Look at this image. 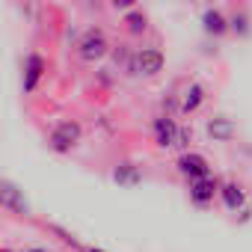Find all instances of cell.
<instances>
[{"mask_svg":"<svg viewBox=\"0 0 252 252\" xmlns=\"http://www.w3.org/2000/svg\"><path fill=\"white\" fill-rule=\"evenodd\" d=\"M80 125L77 122H60L57 128L51 131V137H48V146H51V152H57V155H68L77 143H80Z\"/></svg>","mask_w":252,"mask_h":252,"instance_id":"1","label":"cell"},{"mask_svg":"<svg viewBox=\"0 0 252 252\" xmlns=\"http://www.w3.org/2000/svg\"><path fill=\"white\" fill-rule=\"evenodd\" d=\"M107 51H110V42H107V36H104L101 30H95V27L86 30L83 39H80V45H77V54H80L83 63H98V60L107 57Z\"/></svg>","mask_w":252,"mask_h":252,"instance_id":"2","label":"cell"},{"mask_svg":"<svg viewBox=\"0 0 252 252\" xmlns=\"http://www.w3.org/2000/svg\"><path fill=\"white\" fill-rule=\"evenodd\" d=\"M0 208H6L9 214H18V217H27L30 214V205L24 199V190L9 181V178H0Z\"/></svg>","mask_w":252,"mask_h":252,"instance_id":"3","label":"cell"},{"mask_svg":"<svg viewBox=\"0 0 252 252\" xmlns=\"http://www.w3.org/2000/svg\"><path fill=\"white\" fill-rule=\"evenodd\" d=\"M45 71H48V63H45V57L42 54H27V60H24V77H21V89H24V95H30V92H36V86H39V80L45 77Z\"/></svg>","mask_w":252,"mask_h":252,"instance_id":"4","label":"cell"},{"mask_svg":"<svg viewBox=\"0 0 252 252\" xmlns=\"http://www.w3.org/2000/svg\"><path fill=\"white\" fill-rule=\"evenodd\" d=\"M163 54L158 51V48H140L137 54H134V71L137 74H146V77H155V74H160L163 71Z\"/></svg>","mask_w":252,"mask_h":252,"instance_id":"5","label":"cell"},{"mask_svg":"<svg viewBox=\"0 0 252 252\" xmlns=\"http://www.w3.org/2000/svg\"><path fill=\"white\" fill-rule=\"evenodd\" d=\"M217 193H220V181H217L214 175H205V178L190 181V202H193L196 208H208Z\"/></svg>","mask_w":252,"mask_h":252,"instance_id":"6","label":"cell"},{"mask_svg":"<svg viewBox=\"0 0 252 252\" xmlns=\"http://www.w3.org/2000/svg\"><path fill=\"white\" fill-rule=\"evenodd\" d=\"M178 172L187 175L190 181H196V178L211 175V166H208V160H205L202 155H196V152H184V155L178 158Z\"/></svg>","mask_w":252,"mask_h":252,"instance_id":"7","label":"cell"},{"mask_svg":"<svg viewBox=\"0 0 252 252\" xmlns=\"http://www.w3.org/2000/svg\"><path fill=\"white\" fill-rule=\"evenodd\" d=\"M152 128H155V143H158L160 149L175 146V140H178V125H175L169 116H158V119L152 122Z\"/></svg>","mask_w":252,"mask_h":252,"instance_id":"8","label":"cell"},{"mask_svg":"<svg viewBox=\"0 0 252 252\" xmlns=\"http://www.w3.org/2000/svg\"><path fill=\"white\" fill-rule=\"evenodd\" d=\"M208 137H211L214 143H228V140L234 137V122L225 119V116L211 119V122H208Z\"/></svg>","mask_w":252,"mask_h":252,"instance_id":"9","label":"cell"},{"mask_svg":"<svg viewBox=\"0 0 252 252\" xmlns=\"http://www.w3.org/2000/svg\"><path fill=\"white\" fill-rule=\"evenodd\" d=\"M220 196H222V202H225L228 211H240V208L246 205V193H243V187L234 184V181L220 184Z\"/></svg>","mask_w":252,"mask_h":252,"instance_id":"10","label":"cell"},{"mask_svg":"<svg viewBox=\"0 0 252 252\" xmlns=\"http://www.w3.org/2000/svg\"><path fill=\"white\" fill-rule=\"evenodd\" d=\"M202 101H205V86H202V83H190V86L184 89V95H181V113H184V116L196 113V110L202 107Z\"/></svg>","mask_w":252,"mask_h":252,"instance_id":"11","label":"cell"},{"mask_svg":"<svg viewBox=\"0 0 252 252\" xmlns=\"http://www.w3.org/2000/svg\"><path fill=\"white\" fill-rule=\"evenodd\" d=\"M113 178H116L119 187H137V184L143 181V172H140L134 163H122V166H116Z\"/></svg>","mask_w":252,"mask_h":252,"instance_id":"12","label":"cell"},{"mask_svg":"<svg viewBox=\"0 0 252 252\" xmlns=\"http://www.w3.org/2000/svg\"><path fill=\"white\" fill-rule=\"evenodd\" d=\"M202 24H205V33H211V36H222L228 30V21H225V15L220 9H208L202 15Z\"/></svg>","mask_w":252,"mask_h":252,"instance_id":"13","label":"cell"},{"mask_svg":"<svg viewBox=\"0 0 252 252\" xmlns=\"http://www.w3.org/2000/svg\"><path fill=\"white\" fill-rule=\"evenodd\" d=\"M125 24H128V30L137 36V33H143V30H146V15H143V12H128Z\"/></svg>","mask_w":252,"mask_h":252,"instance_id":"14","label":"cell"},{"mask_svg":"<svg viewBox=\"0 0 252 252\" xmlns=\"http://www.w3.org/2000/svg\"><path fill=\"white\" fill-rule=\"evenodd\" d=\"M178 149H187L190 146V128H178V140H175Z\"/></svg>","mask_w":252,"mask_h":252,"instance_id":"15","label":"cell"},{"mask_svg":"<svg viewBox=\"0 0 252 252\" xmlns=\"http://www.w3.org/2000/svg\"><path fill=\"white\" fill-rule=\"evenodd\" d=\"M110 3H113L116 9H122V12H128V9L137 6V0H110Z\"/></svg>","mask_w":252,"mask_h":252,"instance_id":"16","label":"cell"},{"mask_svg":"<svg viewBox=\"0 0 252 252\" xmlns=\"http://www.w3.org/2000/svg\"><path fill=\"white\" fill-rule=\"evenodd\" d=\"M89 252H104V249H95V246H92V249H89Z\"/></svg>","mask_w":252,"mask_h":252,"instance_id":"17","label":"cell"},{"mask_svg":"<svg viewBox=\"0 0 252 252\" xmlns=\"http://www.w3.org/2000/svg\"><path fill=\"white\" fill-rule=\"evenodd\" d=\"M27 252H45V249H27Z\"/></svg>","mask_w":252,"mask_h":252,"instance_id":"18","label":"cell"},{"mask_svg":"<svg viewBox=\"0 0 252 252\" xmlns=\"http://www.w3.org/2000/svg\"><path fill=\"white\" fill-rule=\"evenodd\" d=\"M0 252H3V249H0Z\"/></svg>","mask_w":252,"mask_h":252,"instance_id":"19","label":"cell"}]
</instances>
